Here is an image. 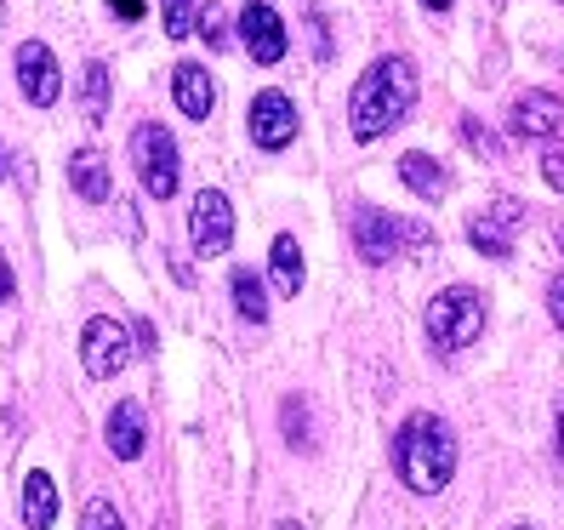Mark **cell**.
<instances>
[{
  "mask_svg": "<svg viewBox=\"0 0 564 530\" xmlns=\"http://www.w3.org/2000/svg\"><path fill=\"white\" fill-rule=\"evenodd\" d=\"M411 109H416V63L411 57H377L348 91V131L359 143H377L393 126H405Z\"/></svg>",
  "mask_w": 564,
  "mask_h": 530,
  "instance_id": "cell-1",
  "label": "cell"
},
{
  "mask_svg": "<svg viewBox=\"0 0 564 530\" xmlns=\"http://www.w3.org/2000/svg\"><path fill=\"white\" fill-rule=\"evenodd\" d=\"M393 474H400V485L416 490V496H440L456 479V434H451V422H440L434 411L405 417L400 434H393Z\"/></svg>",
  "mask_w": 564,
  "mask_h": 530,
  "instance_id": "cell-2",
  "label": "cell"
},
{
  "mask_svg": "<svg viewBox=\"0 0 564 530\" xmlns=\"http://www.w3.org/2000/svg\"><path fill=\"white\" fill-rule=\"evenodd\" d=\"M479 331H485V296L474 285H451L427 303V343H434L440 354L474 348Z\"/></svg>",
  "mask_w": 564,
  "mask_h": 530,
  "instance_id": "cell-3",
  "label": "cell"
},
{
  "mask_svg": "<svg viewBox=\"0 0 564 530\" xmlns=\"http://www.w3.org/2000/svg\"><path fill=\"white\" fill-rule=\"evenodd\" d=\"M131 165H138V177L149 188V201H172L177 183H183V154H177V138L165 126L143 120L138 131H131Z\"/></svg>",
  "mask_w": 564,
  "mask_h": 530,
  "instance_id": "cell-4",
  "label": "cell"
},
{
  "mask_svg": "<svg viewBox=\"0 0 564 530\" xmlns=\"http://www.w3.org/2000/svg\"><path fill=\"white\" fill-rule=\"evenodd\" d=\"M434 235H427V223H400V217H388L377 206H359L354 212V246L359 257L371 262V269H382V262L400 257V246H427Z\"/></svg>",
  "mask_w": 564,
  "mask_h": 530,
  "instance_id": "cell-5",
  "label": "cell"
},
{
  "mask_svg": "<svg viewBox=\"0 0 564 530\" xmlns=\"http://www.w3.org/2000/svg\"><path fill=\"white\" fill-rule=\"evenodd\" d=\"M131 331L120 325V320H109V314H91L86 320V331H80V366H86V377H120L126 366H131Z\"/></svg>",
  "mask_w": 564,
  "mask_h": 530,
  "instance_id": "cell-6",
  "label": "cell"
},
{
  "mask_svg": "<svg viewBox=\"0 0 564 530\" xmlns=\"http://www.w3.org/2000/svg\"><path fill=\"white\" fill-rule=\"evenodd\" d=\"M524 201H513V194H496V201L468 223V246L479 251V257H496V262H508L513 257V235L524 228Z\"/></svg>",
  "mask_w": 564,
  "mask_h": 530,
  "instance_id": "cell-7",
  "label": "cell"
},
{
  "mask_svg": "<svg viewBox=\"0 0 564 530\" xmlns=\"http://www.w3.org/2000/svg\"><path fill=\"white\" fill-rule=\"evenodd\" d=\"M188 240H194V257H223L235 246V206H228L223 188H200L188 206Z\"/></svg>",
  "mask_w": 564,
  "mask_h": 530,
  "instance_id": "cell-8",
  "label": "cell"
},
{
  "mask_svg": "<svg viewBox=\"0 0 564 530\" xmlns=\"http://www.w3.org/2000/svg\"><path fill=\"white\" fill-rule=\"evenodd\" d=\"M12 69H18V91L29 97L35 109H52L57 97H63V69H57V57L46 41H23L12 52Z\"/></svg>",
  "mask_w": 564,
  "mask_h": 530,
  "instance_id": "cell-9",
  "label": "cell"
},
{
  "mask_svg": "<svg viewBox=\"0 0 564 530\" xmlns=\"http://www.w3.org/2000/svg\"><path fill=\"white\" fill-rule=\"evenodd\" d=\"M240 46L262 63V69H274V63L285 57V23H280V12L269 7V0H246L240 7Z\"/></svg>",
  "mask_w": 564,
  "mask_h": 530,
  "instance_id": "cell-10",
  "label": "cell"
},
{
  "mask_svg": "<svg viewBox=\"0 0 564 530\" xmlns=\"http://www.w3.org/2000/svg\"><path fill=\"white\" fill-rule=\"evenodd\" d=\"M246 126H251V143L257 149H285L296 138V104L285 91H257L251 97V109H246Z\"/></svg>",
  "mask_w": 564,
  "mask_h": 530,
  "instance_id": "cell-11",
  "label": "cell"
},
{
  "mask_svg": "<svg viewBox=\"0 0 564 530\" xmlns=\"http://www.w3.org/2000/svg\"><path fill=\"white\" fill-rule=\"evenodd\" d=\"M558 126H564V104L553 91H519L513 97V109H508V131H513V138L547 143V138H558Z\"/></svg>",
  "mask_w": 564,
  "mask_h": 530,
  "instance_id": "cell-12",
  "label": "cell"
},
{
  "mask_svg": "<svg viewBox=\"0 0 564 530\" xmlns=\"http://www.w3.org/2000/svg\"><path fill=\"white\" fill-rule=\"evenodd\" d=\"M104 440H109V451H115L120 462H138V456H143V445H149L143 405H138V400H120V405L109 411V422H104Z\"/></svg>",
  "mask_w": 564,
  "mask_h": 530,
  "instance_id": "cell-13",
  "label": "cell"
},
{
  "mask_svg": "<svg viewBox=\"0 0 564 530\" xmlns=\"http://www.w3.org/2000/svg\"><path fill=\"white\" fill-rule=\"evenodd\" d=\"M172 97H177V109H183L188 120H212L217 86H212V75H206V63H177V69H172Z\"/></svg>",
  "mask_w": 564,
  "mask_h": 530,
  "instance_id": "cell-14",
  "label": "cell"
},
{
  "mask_svg": "<svg viewBox=\"0 0 564 530\" xmlns=\"http://www.w3.org/2000/svg\"><path fill=\"white\" fill-rule=\"evenodd\" d=\"M69 188L80 194L86 206H109V194H115V177H109V160L97 154V149H80L69 160Z\"/></svg>",
  "mask_w": 564,
  "mask_h": 530,
  "instance_id": "cell-15",
  "label": "cell"
},
{
  "mask_svg": "<svg viewBox=\"0 0 564 530\" xmlns=\"http://www.w3.org/2000/svg\"><path fill=\"white\" fill-rule=\"evenodd\" d=\"M400 177H405L411 194H422V201H445V194H451V172H440V160L422 154V149H411L400 160Z\"/></svg>",
  "mask_w": 564,
  "mask_h": 530,
  "instance_id": "cell-16",
  "label": "cell"
},
{
  "mask_svg": "<svg viewBox=\"0 0 564 530\" xmlns=\"http://www.w3.org/2000/svg\"><path fill=\"white\" fill-rule=\"evenodd\" d=\"M18 508H23V524L29 530H52V519H57V485H52V474H41V468L29 474Z\"/></svg>",
  "mask_w": 564,
  "mask_h": 530,
  "instance_id": "cell-17",
  "label": "cell"
},
{
  "mask_svg": "<svg viewBox=\"0 0 564 530\" xmlns=\"http://www.w3.org/2000/svg\"><path fill=\"white\" fill-rule=\"evenodd\" d=\"M109 91H115V80H109V63H86L80 69V115L91 120V126H104L109 120Z\"/></svg>",
  "mask_w": 564,
  "mask_h": 530,
  "instance_id": "cell-18",
  "label": "cell"
},
{
  "mask_svg": "<svg viewBox=\"0 0 564 530\" xmlns=\"http://www.w3.org/2000/svg\"><path fill=\"white\" fill-rule=\"evenodd\" d=\"M269 262H274V280H280L285 296L303 291V240H296V235H280L274 251H269Z\"/></svg>",
  "mask_w": 564,
  "mask_h": 530,
  "instance_id": "cell-19",
  "label": "cell"
},
{
  "mask_svg": "<svg viewBox=\"0 0 564 530\" xmlns=\"http://www.w3.org/2000/svg\"><path fill=\"white\" fill-rule=\"evenodd\" d=\"M235 309L246 325H269V291H262V280L251 269H235Z\"/></svg>",
  "mask_w": 564,
  "mask_h": 530,
  "instance_id": "cell-20",
  "label": "cell"
},
{
  "mask_svg": "<svg viewBox=\"0 0 564 530\" xmlns=\"http://www.w3.org/2000/svg\"><path fill=\"white\" fill-rule=\"evenodd\" d=\"M194 0H160V23H165V35L172 41H183V35H194Z\"/></svg>",
  "mask_w": 564,
  "mask_h": 530,
  "instance_id": "cell-21",
  "label": "cell"
},
{
  "mask_svg": "<svg viewBox=\"0 0 564 530\" xmlns=\"http://www.w3.org/2000/svg\"><path fill=\"white\" fill-rule=\"evenodd\" d=\"M80 530H126V519H120V508H115V502H104V496H91L86 513H80Z\"/></svg>",
  "mask_w": 564,
  "mask_h": 530,
  "instance_id": "cell-22",
  "label": "cell"
},
{
  "mask_svg": "<svg viewBox=\"0 0 564 530\" xmlns=\"http://www.w3.org/2000/svg\"><path fill=\"white\" fill-rule=\"evenodd\" d=\"M462 138H468V149H474V154H490V160L502 154V143H496V138H490V131H485V126H479L474 115L462 120Z\"/></svg>",
  "mask_w": 564,
  "mask_h": 530,
  "instance_id": "cell-23",
  "label": "cell"
},
{
  "mask_svg": "<svg viewBox=\"0 0 564 530\" xmlns=\"http://www.w3.org/2000/svg\"><path fill=\"white\" fill-rule=\"evenodd\" d=\"M194 29L206 35V46H212V52H217V46H228V29H223V12H217V7H206L200 18H194Z\"/></svg>",
  "mask_w": 564,
  "mask_h": 530,
  "instance_id": "cell-24",
  "label": "cell"
},
{
  "mask_svg": "<svg viewBox=\"0 0 564 530\" xmlns=\"http://www.w3.org/2000/svg\"><path fill=\"white\" fill-rule=\"evenodd\" d=\"M542 177H547V188L564 194V149H547V154H542Z\"/></svg>",
  "mask_w": 564,
  "mask_h": 530,
  "instance_id": "cell-25",
  "label": "cell"
},
{
  "mask_svg": "<svg viewBox=\"0 0 564 530\" xmlns=\"http://www.w3.org/2000/svg\"><path fill=\"white\" fill-rule=\"evenodd\" d=\"M547 314H553V325L564 331V274H553V285H547Z\"/></svg>",
  "mask_w": 564,
  "mask_h": 530,
  "instance_id": "cell-26",
  "label": "cell"
},
{
  "mask_svg": "<svg viewBox=\"0 0 564 530\" xmlns=\"http://www.w3.org/2000/svg\"><path fill=\"white\" fill-rule=\"evenodd\" d=\"M109 12L126 18V23H138V18H143V0H109Z\"/></svg>",
  "mask_w": 564,
  "mask_h": 530,
  "instance_id": "cell-27",
  "label": "cell"
},
{
  "mask_svg": "<svg viewBox=\"0 0 564 530\" xmlns=\"http://www.w3.org/2000/svg\"><path fill=\"white\" fill-rule=\"evenodd\" d=\"M12 291H18V280H12V262H7V251H0V303H12Z\"/></svg>",
  "mask_w": 564,
  "mask_h": 530,
  "instance_id": "cell-28",
  "label": "cell"
},
{
  "mask_svg": "<svg viewBox=\"0 0 564 530\" xmlns=\"http://www.w3.org/2000/svg\"><path fill=\"white\" fill-rule=\"evenodd\" d=\"M422 7H427V12H451V7H456V0H422Z\"/></svg>",
  "mask_w": 564,
  "mask_h": 530,
  "instance_id": "cell-29",
  "label": "cell"
},
{
  "mask_svg": "<svg viewBox=\"0 0 564 530\" xmlns=\"http://www.w3.org/2000/svg\"><path fill=\"white\" fill-rule=\"evenodd\" d=\"M558 456H564V400H558Z\"/></svg>",
  "mask_w": 564,
  "mask_h": 530,
  "instance_id": "cell-30",
  "label": "cell"
},
{
  "mask_svg": "<svg viewBox=\"0 0 564 530\" xmlns=\"http://www.w3.org/2000/svg\"><path fill=\"white\" fill-rule=\"evenodd\" d=\"M274 530H303V524H296V519H280V524H274Z\"/></svg>",
  "mask_w": 564,
  "mask_h": 530,
  "instance_id": "cell-31",
  "label": "cell"
},
{
  "mask_svg": "<svg viewBox=\"0 0 564 530\" xmlns=\"http://www.w3.org/2000/svg\"><path fill=\"white\" fill-rule=\"evenodd\" d=\"M7 165H12V160H7V149H0V177H7Z\"/></svg>",
  "mask_w": 564,
  "mask_h": 530,
  "instance_id": "cell-32",
  "label": "cell"
},
{
  "mask_svg": "<svg viewBox=\"0 0 564 530\" xmlns=\"http://www.w3.org/2000/svg\"><path fill=\"white\" fill-rule=\"evenodd\" d=\"M513 530H536V524H513Z\"/></svg>",
  "mask_w": 564,
  "mask_h": 530,
  "instance_id": "cell-33",
  "label": "cell"
},
{
  "mask_svg": "<svg viewBox=\"0 0 564 530\" xmlns=\"http://www.w3.org/2000/svg\"><path fill=\"white\" fill-rule=\"evenodd\" d=\"M0 18H7V0H0Z\"/></svg>",
  "mask_w": 564,
  "mask_h": 530,
  "instance_id": "cell-34",
  "label": "cell"
}]
</instances>
